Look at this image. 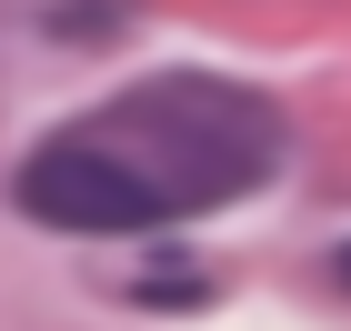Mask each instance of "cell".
<instances>
[{"label":"cell","mask_w":351,"mask_h":331,"mask_svg":"<svg viewBox=\"0 0 351 331\" xmlns=\"http://www.w3.org/2000/svg\"><path fill=\"white\" fill-rule=\"evenodd\" d=\"M21 211L51 221V231H90V241H110V231H161L171 201L151 191L121 151H101L90 131H71V140H40V151L21 161Z\"/></svg>","instance_id":"cell-2"},{"label":"cell","mask_w":351,"mask_h":331,"mask_svg":"<svg viewBox=\"0 0 351 331\" xmlns=\"http://www.w3.org/2000/svg\"><path fill=\"white\" fill-rule=\"evenodd\" d=\"M341 281H351V251H341Z\"/></svg>","instance_id":"cell-3"},{"label":"cell","mask_w":351,"mask_h":331,"mask_svg":"<svg viewBox=\"0 0 351 331\" xmlns=\"http://www.w3.org/2000/svg\"><path fill=\"white\" fill-rule=\"evenodd\" d=\"M90 140L121 151L171 201V221H181V211H211V201L251 191L281 161V110L261 90H241V81H211V71H161V81L121 90L90 121Z\"/></svg>","instance_id":"cell-1"}]
</instances>
